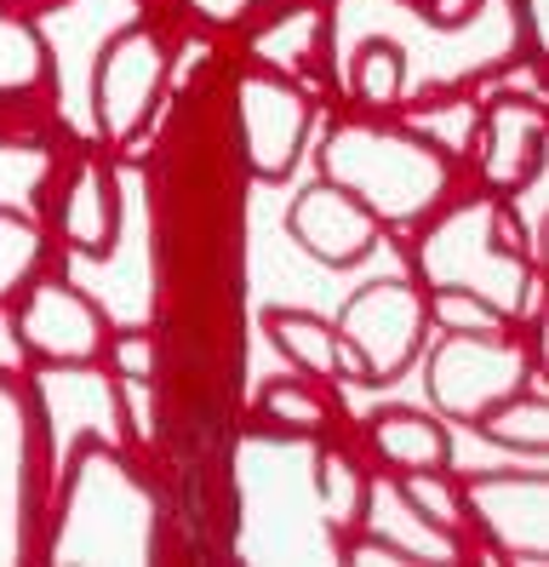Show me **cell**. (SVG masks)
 <instances>
[{"label": "cell", "mask_w": 549, "mask_h": 567, "mask_svg": "<svg viewBox=\"0 0 549 567\" xmlns=\"http://www.w3.org/2000/svg\"><path fill=\"white\" fill-rule=\"evenodd\" d=\"M464 516L509 561L549 556V482L543 471H498L464 482Z\"/></svg>", "instance_id": "ba28073f"}, {"label": "cell", "mask_w": 549, "mask_h": 567, "mask_svg": "<svg viewBox=\"0 0 549 567\" xmlns=\"http://www.w3.org/2000/svg\"><path fill=\"white\" fill-rule=\"evenodd\" d=\"M258 419L274 424V430H287V436H321L327 430V402H321V390L303 384V379H274L258 395Z\"/></svg>", "instance_id": "7402d4cb"}, {"label": "cell", "mask_w": 549, "mask_h": 567, "mask_svg": "<svg viewBox=\"0 0 549 567\" xmlns=\"http://www.w3.org/2000/svg\"><path fill=\"white\" fill-rule=\"evenodd\" d=\"M521 23H527V58L538 63L549 52V0H521Z\"/></svg>", "instance_id": "4316f807"}, {"label": "cell", "mask_w": 549, "mask_h": 567, "mask_svg": "<svg viewBox=\"0 0 549 567\" xmlns=\"http://www.w3.org/2000/svg\"><path fill=\"white\" fill-rule=\"evenodd\" d=\"M412 7H418V18L429 29H464L480 12V0H412Z\"/></svg>", "instance_id": "d4e9b609"}, {"label": "cell", "mask_w": 549, "mask_h": 567, "mask_svg": "<svg viewBox=\"0 0 549 567\" xmlns=\"http://www.w3.org/2000/svg\"><path fill=\"white\" fill-rule=\"evenodd\" d=\"M395 493L429 527H441L446 539H458V533L469 527V516H464V482L453 476V464H446V471H406V476H395Z\"/></svg>", "instance_id": "ffe728a7"}, {"label": "cell", "mask_w": 549, "mask_h": 567, "mask_svg": "<svg viewBox=\"0 0 549 567\" xmlns=\"http://www.w3.org/2000/svg\"><path fill=\"white\" fill-rule=\"evenodd\" d=\"M321 47H327V12L321 7H281L247 41L252 63L258 70H274V75H309Z\"/></svg>", "instance_id": "4fadbf2b"}, {"label": "cell", "mask_w": 549, "mask_h": 567, "mask_svg": "<svg viewBox=\"0 0 549 567\" xmlns=\"http://www.w3.org/2000/svg\"><path fill=\"white\" fill-rule=\"evenodd\" d=\"M429 310L418 281H372L361 287L338 316V344L355 355L361 384H395L412 361L424 355Z\"/></svg>", "instance_id": "3957f363"}, {"label": "cell", "mask_w": 549, "mask_h": 567, "mask_svg": "<svg viewBox=\"0 0 549 567\" xmlns=\"http://www.w3.org/2000/svg\"><path fill=\"white\" fill-rule=\"evenodd\" d=\"M315 493H321V516H327V527H332V533H350V527H361V516H366L372 476H366L343 447L327 442V447L315 453Z\"/></svg>", "instance_id": "e0dca14e"}, {"label": "cell", "mask_w": 549, "mask_h": 567, "mask_svg": "<svg viewBox=\"0 0 549 567\" xmlns=\"http://www.w3.org/2000/svg\"><path fill=\"white\" fill-rule=\"evenodd\" d=\"M429 229L412 247V270H418V287H464L475 298L498 305L515 327L538 316L543 298V276L538 264H527L504 236H498V195H469V202L435 207L424 218Z\"/></svg>", "instance_id": "7a4b0ae2"}, {"label": "cell", "mask_w": 549, "mask_h": 567, "mask_svg": "<svg viewBox=\"0 0 549 567\" xmlns=\"http://www.w3.org/2000/svg\"><path fill=\"white\" fill-rule=\"evenodd\" d=\"M58 236L69 252L81 258H110L115 241H121V189H115V173L110 161H75V173L63 178V195H58Z\"/></svg>", "instance_id": "8fae6325"}, {"label": "cell", "mask_w": 549, "mask_h": 567, "mask_svg": "<svg viewBox=\"0 0 549 567\" xmlns=\"http://www.w3.org/2000/svg\"><path fill=\"white\" fill-rule=\"evenodd\" d=\"M166 81H172L166 41L155 35L149 23L121 29V35L103 47L97 63H92V115H97V132L110 144H132L137 132L149 126Z\"/></svg>", "instance_id": "5b68a950"}, {"label": "cell", "mask_w": 549, "mask_h": 567, "mask_svg": "<svg viewBox=\"0 0 549 567\" xmlns=\"http://www.w3.org/2000/svg\"><path fill=\"white\" fill-rule=\"evenodd\" d=\"M475 430L487 442L509 447V453H543L549 447V402L538 395V384H521V390L498 395V402L475 419Z\"/></svg>", "instance_id": "2e32d148"}, {"label": "cell", "mask_w": 549, "mask_h": 567, "mask_svg": "<svg viewBox=\"0 0 549 567\" xmlns=\"http://www.w3.org/2000/svg\"><path fill=\"white\" fill-rule=\"evenodd\" d=\"M12 332H18V344L46 367H92L103 355V344H110V316H103L97 298H86L75 281L34 276L12 298Z\"/></svg>", "instance_id": "8992f818"}, {"label": "cell", "mask_w": 549, "mask_h": 567, "mask_svg": "<svg viewBox=\"0 0 549 567\" xmlns=\"http://www.w3.org/2000/svg\"><path fill=\"white\" fill-rule=\"evenodd\" d=\"M424 310H429V327H441V332H509L515 327L498 305H487V298H475L464 287L424 292Z\"/></svg>", "instance_id": "603a6c76"}, {"label": "cell", "mask_w": 549, "mask_h": 567, "mask_svg": "<svg viewBox=\"0 0 549 567\" xmlns=\"http://www.w3.org/2000/svg\"><path fill=\"white\" fill-rule=\"evenodd\" d=\"M103 355L121 361V379H155V339L149 332H110V344H103Z\"/></svg>", "instance_id": "cb8c5ba5"}, {"label": "cell", "mask_w": 549, "mask_h": 567, "mask_svg": "<svg viewBox=\"0 0 549 567\" xmlns=\"http://www.w3.org/2000/svg\"><path fill=\"white\" fill-rule=\"evenodd\" d=\"M52 81V47L23 12L0 7V104L29 97Z\"/></svg>", "instance_id": "9a60e30c"}, {"label": "cell", "mask_w": 549, "mask_h": 567, "mask_svg": "<svg viewBox=\"0 0 549 567\" xmlns=\"http://www.w3.org/2000/svg\"><path fill=\"white\" fill-rule=\"evenodd\" d=\"M543 144H549V115L538 97H493L480 110V132H475V150L480 155V178H487V195H504L521 178H532L543 166Z\"/></svg>", "instance_id": "30bf717a"}, {"label": "cell", "mask_w": 549, "mask_h": 567, "mask_svg": "<svg viewBox=\"0 0 549 567\" xmlns=\"http://www.w3.org/2000/svg\"><path fill=\"white\" fill-rule=\"evenodd\" d=\"M41 264H46V229L29 213L0 207V305H12V298L41 276Z\"/></svg>", "instance_id": "d6986e66"}, {"label": "cell", "mask_w": 549, "mask_h": 567, "mask_svg": "<svg viewBox=\"0 0 549 567\" xmlns=\"http://www.w3.org/2000/svg\"><path fill=\"white\" fill-rule=\"evenodd\" d=\"M252 7H258V0H189V12H195L200 23H218V29L247 23V18H252Z\"/></svg>", "instance_id": "484cf974"}, {"label": "cell", "mask_w": 549, "mask_h": 567, "mask_svg": "<svg viewBox=\"0 0 549 567\" xmlns=\"http://www.w3.org/2000/svg\"><path fill=\"white\" fill-rule=\"evenodd\" d=\"M287 229L315 264H327V270H350V264H361L377 247V229L384 224H377L350 189H338L332 178H315V184H303L292 195Z\"/></svg>", "instance_id": "9c48e42d"}, {"label": "cell", "mask_w": 549, "mask_h": 567, "mask_svg": "<svg viewBox=\"0 0 549 567\" xmlns=\"http://www.w3.org/2000/svg\"><path fill=\"white\" fill-rule=\"evenodd\" d=\"M321 178H332L338 189H350L377 224L412 229V224H424L435 207L453 202L458 161L441 155L435 144H424L412 126L338 121L327 132V144H321Z\"/></svg>", "instance_id": "6da1fadb"}, {"label": "cell", "mask_w": 549, "mask_h": 567, "mask_svg": "<svg viewBox=\"0 0 549 567\" xmlns=\"http://www.w3.org/2000/svg\"><path fill=\"white\" fill-rule=\"evenodd\" d=\"M538 379V355L521 350V339L509 332H446L429 355V395L446 419L475 424L498 395L521 390Z\"/></svg>", "instance_id": "277c9868"}, {"label": "cell", "mask_w": 549, "mask_h": 567, "mask_svg": "<svg viewBox=\"0 0 549 567\" xmlns=\"http://www.w3.org/2000/svg\"><path fill=\"white\" fill-rule=\"evenodd\" d=\"M406 126L418 132L424 144H435L441 155H469L475 150V132H480V104L469 97H429V104L406 110Z\"/></svg>", "instance_id": "44dd1931"}, {"label": "cell", "mask_w": 549, "mask_h": 567, "mask_svg": "<svg viewBox=\"0 0 549 567\" xmlns=\"http://www.w3.org/2000/svg\"><path fill=\"white\" fill-rule=\"evenodd\" d=\"M366 442H372V458L395 476L446 471V464H453V436H446V424L418 413V408H384L366 424Z\"/></svg>", "instance_id": "7c38bea8"}, {"label": "cell", "mask_w": 549, "mask_h": 567, "mask_svg": "<svg viewBox=\"0 0 549 567\" xmlns=\"http://www.w3.org/2000/svg\"><path fill=\"white\" fill-rule=\"evenodd\" d=\"M263 332H269V344L281 350L303 379H315V384H343V344H338V327L321 321L315 310H263Z\"/></svg>", "instance_id": "5bb4252c"}, {"label": "cell", "mask_w": 549, "mask_h": 567, "mask_svg": "<svg viewBox=\"0 0 549 567\" xmlns=\"http://www.w3.org/2000/svg\"><path fill=\"white\" fill-rule=\"evenodd\" d=\"M235 121H240V150H247L252 178H287L309 150V126L315 104L292 75L274 70H247L235 81Z\"/></svg>", "instance_id": "52a82bcc"}, {"label": "cell", "mask_w": 549, "mask_h": 567, "mask_svg": "<svg viewBox=\"0 0 549 567\" xmlns=\"http://www.w3.org/2000/svg\"><path fill=\"white\" fill-rule=\"evenodd\" d=\"M350 92L361 97L372 115H390L406 97V47L384 41V35L361 41V52L350 58Z\"/></svg>", "instance_id": "ac0fdd59"}]
</instances>
